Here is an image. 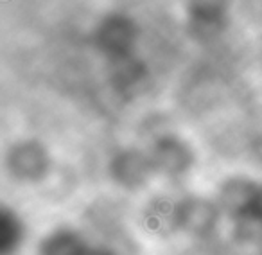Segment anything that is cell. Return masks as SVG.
I'll list each match as a JSON object with an SVG mask.
<instances>
[{
  "label": "cell",
  "instance_id": "obj_11",
  "mask_svg": "<svg viewBox=\"0 0 262 255\" xmlns=\"http://www.w3.org/2000/svg\"><path fill=\"white\" fill-rule=\"evenodd\" d=\"M84 255H124V253L113 241L94 239V243L90 244V248H88V251Z\"/></svg>",
  "mask_w": 262,
  "mask_h": 255
},
{
  "label": "cell",
  "instance_id": "obj_7",
  "mask_svg": "<svg viewBox=\"0 0 262 255\" xmlns=\"http://www.w3.org/2000/svg\"><path fill=\"white\" fill-rule=\"evenodd\" d=\"M94 237L83 226L58 223L43 230L34 244V255H84Z\"/></svg>",
  "mask_w": 262,
  "mask_h": 255
},
{
  "label": "cell",
  "instance_id": "obj_4",
  "mask_svg": "<svg viewBox=\"0 0 262 255\" xmlns=\"http://www.w3.org/2000/svg\"><path fill=\"white\" fill-rule=\"evenodd\" d=\"M146 150L162 180L183 182L198 165L196 147L180 133H158Z\"/></svg>",
  "mask_w": 262,
  "mask_h": 255
},
{
  "label": "cell",
  "instance_id": "obj_2",
  "mask_svg": "<svg viewBox=\"0 0 262 255\" xmlns=\"http://www.w3.org/2000/svg\"><path fill=\"white\" fill-rule=\"evenodd\" d=\"M106 176L120 194H147L157 182L158 173L146 147L126 146L117 150L106 164Z\"/></svg>",
  "mask_w": 262,
  "mask_h": 255
},
{
  "label": "cell",
  "instance_id": "obj_1",
  "mask_svg": "<svg viewBox=\"0 0 262 255\" xmlns=\"http://www.w3.org/2000/svg\"><path fill=\"white\" fill-rule=\"evenodd\" d=\"M226 219L215 198L207 194H182L176 200L178 237L190 243H210L223 232Z\"/></svg>",
  "mask_w": 262,
  "mask_h": 255
},
{
  "label": "cell",
  "instance_id": "obj_8",
  "mask_svg": "<svg viewBox=\"0 0 262 255\" xmlns=\"http://www.w3.org/2000/svg\"><path fill=\"white\" fill-rule=\"evenodd\" d=\"M190 31L200 38H214L223 33L228 22L226 0H192L187 11Z\"/></svg>",
  "mask_w": 262,
  "mask_h": 255
},
{
  "label": "cell",
  "instance_id": "obj_9",
  "mask_svg": "<svg viewBox=\"0 0 262 255\" xmlns=\"http://www.w3.org/2000/svg\"><path fill=\"white\" fill-rule=\"evenodd\" d=\"M29 239V225L16 207L4 203L0 210V255H20Z\"/></svg>",
  "mask_w": 262,
  "mask_h": 255
},
{
  "label": "cell",
  "instance_id": "obj_10",
  "mask_svg": "<svg viewBox=\"0 0 262 255\" xmlns=\"http://www.w3.org/2000/svg\"><path fill=\"white\" fill-rule=\"evenodd\" d=\"M228 226L239 243H258L262 239V180L243 214Z\"/></svg>",
  "mask_w": 262,
  "mask_h": 255
},
{
  "label": "cell",
  "instance_id": "obj_5",
  "mask_svg": "<svg viewBox=\"0 0 262 255\" xmlns=\"http://www.w3.org/2000/svg\"><path fill=\"white\" fill-rule=\"evenodd\" d=\"M137 41H139V27L129 16L120 13L104 16L94 31L95 47L112 63L133 58Z\"/></svg>",
  "mask_w": 262,
  "mask_h": 255
},
{
  "label": "cell",
  "instance_id": "obj_6",
  "mask_svg": "<svg viewBox=\"0 0 262 255\" xmlns=\"http://www.w3.org/2000/svg\"><path fill=\"white\" fill-rule=\"evenodd\" d=\"M176 200L178 196L151 194L137 210V226L151 241H169L178 237L176 230Z\"/></svg>",
  "mask_w": 262,
  "mask_h": 255
},
{
  "label": "cell",
  "instance_id": "obj_3",
  "mask_svg": "<svg viewBox=\"0 0 262 255\" xmlns=\"http://www.w3.org/2000/svg\"><path fill=\"white\" fill-rule=\"evenodd\" d=\"M8 176L22 187L43 185L54 171V158L47 144L38 139H18L4 157Z\"/></svg>",
  "mask_w": 262,
  "mask_h": 255
}]
</instances>
